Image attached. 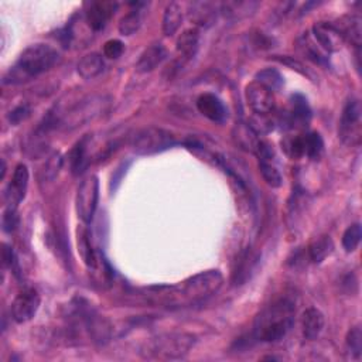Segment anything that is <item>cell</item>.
<instances>
[{
  "mask_svg": "<svg viewBox=\"0 0 362 362\" xmlns=\"http://www.w3.org/2000/svg\"><path fill=\"white\" fill-rule=\"evenodd\" d=\"M224 277L218 270H207L170 288H160L153 296L167 308H183L212 297L222 286Z\"/></svg>",
  "mask_w": 362,
  "mask_h": 362,
  "instance_id": "cell-1",
  "label": "cell"
},
{
  "mask_svg": "<svg viewBox=\"0 0 362 362\" xmlns=\"http://www.w3.org/2000/svg\"><path fill=\"white\" fill-rule=\"evenodd\" d=\"M294 317L296 304L290 299L276 300L255 317L254 337L262 343L283 340L294 324Z\"/></svg>",
  "mask_w": 362,
  "mask_h": 362,
  "instance_id": "cell-2",
  "label": "cell"
},
{
  "mask_svg": "<svg viewBox=\"0 0 362 362\" xmlns=\"http://www.w3.org/2000/svg\"><path fill=\"white\" fill-rule=\"evenodd\" d=\"M60 60L59 51L48 44H33L27 47L6 74L3 83H24L50 71Z\"/></svg>",
  "mask_w": 362,
  "mask_h": 362,
  "instance_id": "cell-3",
  "label": "cell"
},
{
  "mask_svg": "<svg viewBox=\"0 0 362 362\" xmlns=\"http://www.w3.org/2000/svg\"><path fill=\"white\" fill-rule=\"evenodd\" d=\"M109 106V98L105 95H92L82 101H78L75 105H72L70 109H67L64 114L60 117L54 118L52 115L47 119V126L50 125H57L67 130L79 128L86 125L90 121H94L97 117H99L103 110Z\"/></svg>",
  "mask_w": 362,
  "mask_h": 362,
  "instance_id": "cell-4",
  "label": "cell"
},
{
  "mask_svg": "<svg viewBox=\"0 0 362 362\" xmlns=\"http://www.w3.org/2000/svg\"><path fill=\"white\" fill-rule=\"evenodd\" d=\"M196 339L191 334H165L149 341L142 355L149 359H179L190 352Z\"/></svg>",
  "mask_w": 362,
  "mask_h": 362,
  "instance_id": "cell-5",
  "label": "cell"
},
{
  "mask_svg": "<svg viewBox=\"0 0 362 362\" xmlns=\"http://www.w3.org/2000/svg\"><path fill=\"white\" fill-rule=\"evenodd\" d=\"M176 136L161 128H146L132 139V150L139 156H152L176 146Z\"/></svg>",
  "mask_w": 362,
  "mask_h": 362,
  "instance_id": "cell-6",
  "label": "cell"
},
{
  "mask_svg": "<svg viewBox=\"0 0 362 362\" xmlns=\"http://www.w3.org/2000/svg\"><path fill=\"white\" fill-rule=\"evenodd\" d=\"M99 199V180L95 174H88L77 190L75 207L77 214L83 224H91Z\"/></svg>",
  "mask_w": 362,
  "mask_h": 362,
  "instance_id": "cell-7",
  "label": "cell"
},
{
  "mask_svg": "<svg viewBox=\"0 0 362 362\" xmlns=\"http://www.w3.org/2000/svg\"><path fill=\"white\" fill-rule=\"evenodd\" d=\"M361 103L358 99L347 102L341 121H340V139L348 146H358L361 142Z\"/></svg>",
  "mask_w": 362,
  "mask_h": 362,
  "instance_id": "cell-8",
  "label": "cell"
},
{
  "mask_svg": "<svg viewBox=\"0 0 362 362\" xmlns=\"http://www.w3.org/2000/svg\"><path fill=\"white\" fill-rule=\"evenodd\" d=\"M41 304L40 294L36 289H24L20 292L12 303V317L16 323H29L37 314Z\"/></svg>",
  "mask_w": 362,
  "mask_h": 362,
  "instance_id": "cell-9",
  "label": "cell"
},
{
  "mask_svg": "<svg viewBox=\"0 0 362 362\" xmlns=\"http://www.w3.org/2000/svg\"><path fill=\"white\" fill-rule=\"evenodd\" d=\"M257 156L259 160V169L263 180L270 187L279 188L283 184V176L281 172L279 163H277V156L273 148L268 142L261 141V145L257 150Z\"/></svg>",
  "mask_w": 362,
  "mask_h": 362,
  "instance_id": "cell-10",
  "label": "cell"
},
{
  "mask_svg": "<svg viewBox=\"0 0 362 362\" xmlns=\"http://www.w3.org/2000/svg\"><path fill=\"white\" fill-rule=\"evenodd\" d=\"M245 97L249 108L259 117H266L272 114L276 108V99L273 92L257 81L248 83L245 90Z\"/></svg>",
  "mask_w": 362,
  "mask_h": 362,
  "instance_id": "cell-11",
  "label": "cell"
},
{
  "mask_svg": "<svg viewBox=\"0 0 362 362\" xmlns=\"http://www.w3.org/2000/svg\"><path fill=\"white\" fill-rule=\"evenodd\" d=\"M312 109L303 95H292L289 109L282 115V126L286 129H301L310 123Z\"/></svg>",
  "mask_w": 362,
  "mask_h": 362,
  "instance_id": "cell-12",
  "label": "cell"
},
{
  "mask_svg": "<svg viewBox=\"0 0 362 362\" xmlns=\"http://www.w3.org/2000/svg\"><path fill=\"white\" fill-rule=\"evenodd\" d=\"M29 169L26 164L16 165L12 181L9 183L5 191V201L10 208H17L19 204L24 200L27 187H29Z\"/></svg>",
  "mask_w": 362,
  "mask_h": 362,
  "instance_id": "cell-13",
  "label": "cell"
},
{
  "mask_svg": "<svg viewBox=\"0 0 362 362\" xmlns=\"http://www.w3.org/2000/svg\"><path fill=\"white\" fill-rule=\"evenodd\" d=\"M118 3L115 2H90L86 5V21L94 32L103 30L108 21L115 14Z\"/></svg>",
  "mask_w": 362,
  "mask_h": 362,
  "instance_id": "cell-14",
  "label": "cell"
},
{
  "mask_svg": "<svg viewBox=\"0 0 362 362\" xmlns=\"http://www.w3.org/2000/svg\"><path fill=\"white\" fill-rule=\"evenodd\" d=\"M313 37L325 52L339 51L344 43L343 36L332 23L319 21L313 26Z\"/></svg>",
  "mask_w": 362,
  "mask_h": 362,
  "instance_id": "cell-15",
  "label": "cell"
},
{
  "mask_svg": "<svg viewBox=\"0 0 362 362\" xmlns=\"http://www.w3.org/2000/svg\"><path fill=\"white\" fill-rule=\"evenodd\" d=\"M197 109L200 114L212 122L224 123L228 119V108L214 94H203L197 99Z\"/></svg>",
  "mask_w": 362,
  "mask_h": 362,
  "instance_id": "cell-16",
  "label": "cell"
},
{
  "mask_svg": "<svg viewBox=\"0 0 362 362\" xmlns=\"http://www.w3.org/2000/svg\"><path fill=\"white\" fill-rule=\"evenodd\" d=\"M232 141L243 152L257 154V150L261 145L262 139H259L255 129L243 122H239L232 129Z\"/></svg>",
  "mask_w": 362,
  "mask_h": 362,
  "instance_id": "cell-17",
  "label": "cell"
},
{
  "mask_svg": "<svg viewBox=\"0 0 362 362\" xmlns=\"http://www.w3.org/2000/svg\"><path fill=\"white\" fill-rule=\"evenodd\" d=\"M167 59V50L161 44H153L146 48L136 63V71L148 74L154 71Z\"/></svg>",
  "mask_w": 362,
  "mask_h": 362,
  "instance_id": "cell-18",
  "label": "cell"
},
{
  "mask_svg": "<svg viewBox=\"0 0 362 362\" xmlns=\"http://www.w3.org/2000/svg\"><path fill=\"white\" fill-rule=\"evenodd\" d=\"M221 5L211 2H194L190 5L188 17L190 20L200 27H210L217 20V13Z\"/></svg>",
  "mask_w": 362,
  "mask_h": 362,
  "instance_id": "cell-19",
  "label": "cell"
},
{
  "mask_svg": "<svg viewBox=\"0 0 362 362\" xmlns=\"http://www.w3.org/2000/svg\"><path fill=\"white\" fill-rule=\"evenodd\" d=\"M324 323H325L324 314L319 309L310 308L305 310L301 317V328H303L304 339L316 340L324 328Z\"/></svg>",
  "mask_w": 362,
  "mask_h": 362,
  "instance_id": "cell-20",
  "label": "cell"
},
{
  "mask_svg": "<svg viewBox=\"0 0 362 362\" xmlns=\"http://www.w3.org/2000/svg\"><path fill=\"white\" fill-rule=\"evenodd\" d=\"M343 36L344 41H350L352 46L359 48L361 46V19L356 16H345L339 21L332 23Z\"/></svg>",
  "mask_w": 362,
  "mask_h": 362,
  "instance_id": "cell-21",
  "label": "cell"
},
{
  "mask_svg": "<svg viewBox=\"0 0 362 362\" xmlns=\"http://www.w3.org/2000/svg\"><path fill=\"white\" fill-rule=\"evenodd\" d=\"M297 50L301 55H304L305 59L313 61L314 64L328 66V59L325 57L323 48L316 44V41L309 34H303L297 40Z\"/></svg>",
  "mask_w": 362,
  "mask_h": 362,
  "instance_id": "cell-22",
  "label": "cell"
},
{
  "mask_svg": "<svg viewBox=\"0 0 362 362\" xmlns=\"http://www.w3.org/2000/svg\"><path fill=\"white\" fill-rule=\"evenodd\" d=\"M103 68H105L103 59H102V55H99L98 52H91V54L83 55L77 66V71L79 77L87 81L97 78L99 74H102Z\"/></svg>",
  "mask_w": 362,
  "mask_h": 362,
  "instance_id": "cell-23",
  "label": "cell"
},
{
  "mask_svg": "<svg viewBox=\"0 0 362 362\" xmlns=\"http://www.w3.org/2000/svg\"><path fill=\"white\" fill-rule=\"evenodd\" d=\"M90 137H83L70 153V165L74 174H81L90 164Z\"/></svg>",
  "mask_w": 362,
  "mask_h": 362,
  "instance_id": "cell-24",
  "label": "cell"
},
{
  "mask_svg": "<svg viewBox=\"0 0 362 362\" xmlns=\"http://www.w3.org/2000/svg\"><path fill=\"white\" fill-rule=\"evenodd\" d=\"M200 47V32L197 29H188L177 39V52L184 60H191L197 54Z\"/></svg>",
  "mask_w": 362,
  "mask_h": 362,
  "instance_id": "cell-25",
  "label": "cell"
},
{
  "mask_svg": "<svg viewBox=\"0 0 362 362\" xmlns=\"http://www.w3.org/2000/svg\"><path fill=\"white\" fill-rule=\"evenodd\" d=\"M183 23V9L179 3L172 2L167 5L163 14V33L167 37H172L177 33Z\"/></svg>",
  "mask_w": 362,
  "mask_h": 362,
  "instance_id": "cell-26",
  "label": "cell"
},
{
  "mask_svg": "<svg viewBox=\"0 0 362 362\" xmlns=\"http://www.w3.org/2000/svg\"><path fill=\"white\" fill-rule=\"evenodd\" d=\"M78 249L83 263H86L90 269H95L98 265V257L91 243L90 231L86 227L78 230Z\"/></svg>",
  "mask_w": 362,
  "mask_h": 362,
  "instance_id": "cell-27",
  "label": "cell"
},
{
  "mask_svg": "<svg viewBox=\"0 0 362 362\" xmlns=\"http://www.w3.org/2000/svg\"><path fill=\"white\" fill-rule=\"evenodd\" d=\"M146 6L145 3H137L136 9L129 12L126 16L122 17L119 21V33L122 36H132L134 34L143 23V10L141 8Z\"/></svg>",
  "mask_w": 362,
  "mask_h": 362,
  "instance_id": "cell-28",
  "label": "cell"
},
{
  "mask_svg": "<svg viewBox=\"0 0 362 362\" xmlns=\"http://www.w3.org/2000/svg\"><path fill=\"white\" fill-rule=\"evenodd\" d=\"M332 249H334L332 239L327 235L320 237V238L314 239L310 243V246L308 248L309 261L313 263H321L327 257H330L332 254Z\"/></svg>",
  "mask_w": 362,
  "mask_h": 362,
  "instance_id": "cell-29",
  "label": "cell"
},
{
  "mask_svg": "<svg viewBox=\"0 0 362 362\" xmlns=\"http://www.w3.org/2000/svg\"><path fill=\"white\" fill-rule=\"evenodd\" d=\"M258 6L257 2H227L221 5L219 10L228 19L239 20L252 14Z\"/></svg>",
  "mask_w": 362,
  "mask_h": 362,
  "instance_id": "cell-30",
  "label": "cell"
},
{
  "mask_svg": "<svg viewBox=\"0 0 362 362\" xmlns=\"http://www.w3.org/2000/svg\"><path fill=\"white\" fill-rule=\"evenodd\" d=\"M255 81L262 83L263 87H266L268 90L273 91H279L283 87V77L281 75V72L274 70V68H266L259 71L255 75Z\"/></svg>",
  "mask_w": 362,
  "mask_h": 362,
  "instance_id": "cell-31",
  "label": "cell"
},
{
  "mask_svg": "<svg viewBox=\"0 0 362 362\" xmlns=\"http://www.w3.org/2000/svg\"><path fill=\"white\" fill-rule=\"evenodd\" d=\"M324 142L319 133H305V156L309 159H319L323 154Z\"/></svg>",
  "mask_w": 362,
  "mask_h": 362,
  "instance_id": "cell-32",
  "label": "cell"
},
{
  "mask_svg": "<svg viewBox=\"0 0 362 362\" xmlns=\"http://www.w3.org/2000/svg\"><path fill=\"white\" fill-rule=\"evenodd\" d=\"M361 225L359 224H352L347 228V231L343 235V248L345 249V252L351 254L354 250H356V248L359 246L361 242Z\"/></svg>",
  "mask_w": 362,
  "mask_h": 362,
  "instance_id": "cell-33",
  "label": "cell"
},
{
  "mask_svg": "<svg viewBox=\"0 0 362 362\" xmlns=\"http://www.w3.org/2000/svg\"><path fill=\"white\" fill-rule=\"evenodd\" d=\"M347 348L351 352V356L358 359L362 352V332L359 325L351 328L347 336Z\"/></svg>",
  "mask_w": 362,
  "mask_h": 362,
  "instance_id": "cell-34",
  "label": "cell"
},
{
  "mask_svg": "<svg viewBox=\"0 0 362 362\" xmlns=\"http://www.w3.org/2000/svg\"><path fill=\"white\" fill-rule=\"evenodd\" d=\"M19 215H17V208H10L8 207L6 211L3 212V218H2V225H3V231L8 234H12L13 231H16V228L19 227Z\"/></svg>",
  "mask_w": 362,
  "mask_h": 362,
  "instance_id": "cell-35",
  "label": "cell"
},
{
  "mask_svg": "<svg viewBox=\"0 0 362 362\" xmlns=\"http://www.w3.org/2000/svg\"><path fill=\"white\" fill-rule=\"evenodd\" d=\"M125 51V46L121 40H109L103 46V55L110 60H117Z\"/></svg>",
  "mask_w": 362,
  "mask_h": 362,
  "instance_id": "cell-36",
  "label": "cell"
},
{
  "mask_svg": "<svg viewBox=\"0 0 362 362\" xmlns=\"http://www.w3.org/2000/svg\"><path fill=\"white\" fill-rule=\"evenodd\" d=\"M30 114H32L30 106L26 105V103H21V105L16 106L13 110H10L9 122H10L12 125H19V123L24 122L27 118H29Z\"/></svg>",
  "mask_w": 362,
  "mask_h": 362,
  "instance_id": "cell-37",
  "label": "cell"
},
{
  "mask_svg": "<svg viewBox=\"0 0 362 362\" xmlns=\"http://www.w3.org/2000/svg\"><path fill=\"white\" fill-rule=\"evenodd\" d=\"M274 60L276 61H279L281 64H285V66H288V67H290L292 70H296L297 72H300V74H303V75H308V77H312L310 75V72L308 71V70H305V67L300 63V61H297V60H294L293 57H274Z\"/></svg>",
  "mask_w": 362,
  "mask_h": 362,
  "instance_id": "cell-38",
  "label": "cell"
},
{
  "mask_svg": "<svg viewBox=\"0 0 362 362\" xmlns=\"http://www.w3.org/2000/svg\"><path fill=\"white\" fill-rule=\"evenodd\" d=\"M3 265L5 268H10V269H14L16 266V257L13 249L6 243L3 245Z\"/></svg>",
  "mask_w": 362,
  "mask_h": 362,
  "instance_id": "cell-39",
  "label": "cell"
}]
</instances>
